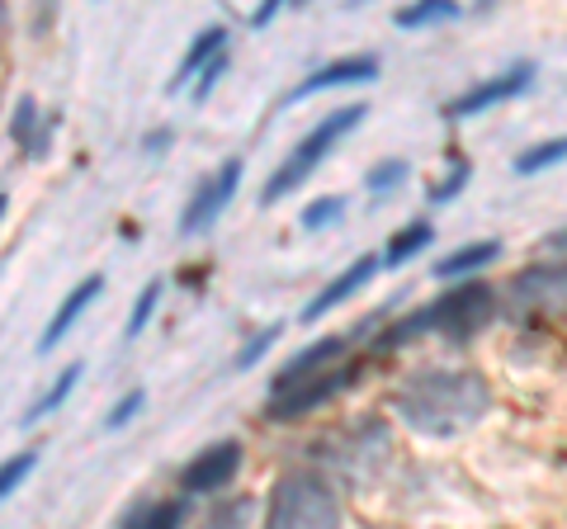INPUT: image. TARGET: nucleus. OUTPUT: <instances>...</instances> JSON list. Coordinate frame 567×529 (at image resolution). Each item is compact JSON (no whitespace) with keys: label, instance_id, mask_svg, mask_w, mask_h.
Listing matches in <instances>:
<instances>
[{"label":"nucleus","instance_id":"nucleus-1","mask_svg":"<svg viewBox=\"0 0 567 529\" xmlns=\"http://www.w3.org/2000/svg\"><path fill=\"white\" fill-rule=\"evenodd\" d=\"M393 412L416 435H464L492 412V387L473 369H416L393 393Z\"/></svg>","mask_w":567,"mask_h":529},{"label":"nucleus","instance_id":"nucleus-3","mask_svg":"<svg viewBox=\"0 0 567 529\" xmlns=\"http://www.w3.org/2000/svg\"><path fill=\"white\" fill-rule=\"evenodd\" d=\"M265 525H275V529H331V525H341V501H336V491L322 473L293 468L275 483L270 506H265Z\"/></svg>","mask_w":567,"mask_h":529},{"label":"nucleus","instance_id":"nucleus-35","mask_svg":"<svg viewBox=\"0 0 567 529\" xmlns=\"http://www.w3.org/2000/svg\"><path fill=\"white\" fill-rule=\"evenodd\" d=\"M289 6H308V0H289Z\"/></svg>","mask_w":567,"mask_h":529},{"label":"nucleus","instance_id":"nucleus-6","mask_svg":"<svg viewBox=\"0 0 567 529\" xmlns=\"http://www.w3.org/2000/svg\"><path fill=\"white\" fill-rule=\"evenodd\" d=\"M354 374H360V369L346 364V369H322V374H308V378H298L289 387H275L265 416H270V421H298V416H308L317 407H327L336 393H346V387L354 383Z\"/></svg>","mask_w":567,"mask_h":529},{"label":"nucleus","instance_id":"nucleus-21","mask_svg":"<svg viewBox=\"0 0 567 529\" xmlns=\"http://www.w3.org/2000/svg\"><path fill=\"white\" fill-rule=\"evenodd\" d=\"M185 516V501H156V506H137V510H128V525H142V529H166V525H175Z\"/></svg>","mask_w":567,"mask_h":529},{"label":"nucleus","instance_id":"nucleus-17","mask_svg":"<svg viewBox=\"0 0 567 529\" xmlns=\"http://www.w3.org/2000/svg\"><path fill=\"white\" fill-rule=\"evenodd\" d=\"M431 241H435V227H431V222H406L402 232H393V241H388L383 264H388V270H398V264H406L412 256H421Z\"/></svg>","mask_w":567,"mask_h":529},{"label":"nucleus","instance_id":"nucleus-31","mask_svg":"<svg viewBox=\"0 0 567 529\" xmlns=\"http://www.w3.org/2000/svg\"><path fill=\"white\" fill-rule=\"evenodd\" d=\"M279 6H284V0H260V10L251 14V24H256V29H265V24H270L275 14H279Z\"/></svg>","mask_w":567,"mask_h":529},{"label":"nucleus","instance_id":"nucleus-16","mask_svg":"<svg viewBox=\"0 0 567 529\" xmlns=\"http://www.w3.org/2000/svg\"><path fill=\"white\" fill-rule=\"evenodd\" d=\"M496 256H502V241H473V246H458L454 256L435 260V279H464L473 270H483V264H492Z\"/></svg>","mask_w":567,"mask_h":529},{"label":"nucleus","instance_id":"nucleus-5","mask_svg":"<svg viewBox=\"0 0 567 529\" xmlns=\"http://www.w3.org/2000/svg\"><path fill=\"white\" fill-rule=\"evenodd\" d=\"M506 308L520 322H567V260H539L511 279Z\"/></svg>","mask_w":567,"mask_h":529},{"label":"nucleus","instance_id":"nucleus-33","mask_svg":"<svg viewBox=\"0 0 567 529\" xmlns=\"http://www.w3.org/2000/svg\"><path fill=\"white\" fill-rule=\"evenodd\" d=\"M548 246H554V251H567V232H554V237H548Z\"/></svg>","mask_w":567,"mask_h":529},{"label":"nucleus","instance_id":"nucleus-27","mask_svg":"<svg viewBox=\"0 0 567 529\" xmlns=\"http://www.w3.org/2000/svg\"><path fill=\"white\" fill-rule=\"evenodd\" d=\"M279 336H284V322H275V326L256 331V341L237 350V369H251V364H260V355H265V350H270V345H275Z\"/></svg>","mask_w":567,"mask_h":529},{"label":"nucleus","instance_id":"nucleus-18","mask_svg":"<svg viewBox=\"0 0 567 529\" xmlns=\"http://www.w3.org/2000/svg\"><path fill=\"white\" fill-rule=\"evenodd\" d=\"M81 374H85V369H81V364H71V369H62V378H58V383H52V387H48V393H43V397H39V402H33V407H29L24 416H20V426H39V421H43V416H52V412H58V407H62V402L71 397V387H76V383H81Z\"/></svg>","mask_w":567,"mask_h":529},{"label":"nucleus","instance_id":"nucleus-26","mask_svg":"<svg viewBox=\"0 0 567 529\" xmlns=\"http://www.w3.org/2000/svg\"><path fill=\"white\" fill-rule=\"evenodd\" d=\"M43 128V123H39V104H33L29 95L20 100V104H14V118H10V137H14V143H20L24 152H29V143H33V133H39Z\"/></svg>","mask_w":567,"mask_h":529},{"label":"nucleus","instance_id":"nucleus-13","mask_svg":"<svg viewBox=\"0 0 567 529\" xmlns=\"http://www.w3.org/2000/svg\"><path fill=\"white\" fill-rule=\"evenodd\" d=\"M346 336H322V341H312V345H303L293 360H284V369L275 374V383H270V393L275 387H289V383H298V378H308V374H322V369H331L336 360L346 355Z\"/></svg>","mask_w":567,"mask_h":529},{"label":"nucleus","instance_id":"nucleus-12","mask_svg":"<svg viewBox=\"0 0 567 529\" xmlns=\"http://www.w3.org/2000/svg\"><path fill=\"white\" fill-rule=\"evenodd\" d=\"M100 293H104V274H91V279H81V284H76V289H71V293L62 298V308L52 312V322H48L43 341H39V355H48V350H58V345L66 341V331L81 322V312L91 308Z\"/></svg>","mask_w":567,"mask_h":529},{"label":"nucleus","instance_id":"nucleus-4","mask_svg":"<svg viewBox=\"0 0 567 529\" xmlns=\"http://www.w3.org/2000/svg\"><path fill=\"white\" fill-rule=\"evenodd\" d=\"M364 114H369V104H341V110H331V114H322V123L298 143L293 152H289V162H284L275 175H270V185L260 189V204H279L284 194H293L298 185L308 180V175L317 170L331 156V147L341 143V137H350L354 128L364 123Z\"/></svg>","mask_w":567,"mask_h":529},{"label":"nucleus","instance_id":"nucleus-10","mask_svg":"<svg viewBox=\"0 0 567 529\" xmlns=\"http://www.w3.org/2000/svg\"><path fill=\"white\" fill-rule=\"evenodd\" d=\"M360 81H379V58H374V52H364V58H336V62H327L322 72H312L289 100H308V95L336 91V85H360Z\"/></svg>","mask_w":567,"mask_h":529},{"label":"nucleus","instance_id":"nucleus-25","mask_svg":"<svg viewBox=\"0 0 567 529\" xmlns=\"http://www.w3.org/2000/svg\"><path fill=\"white\" fill-rule=\"evenodd\" d=\"M156 298H162V279H152V284L137 293V303H133V312H128V341H137L142 331H147L152 312H156Z\"/></svg>","mask_w":567,"mask_h":529},{"label":"nucleus","instance_id":"nucleus-34","mask_svg":"<svg viewBox=\"0 0 567 529\" xmlns=\"http://www.w3.org/2000/svg\"><path fill=\"white\" fill-rule=\"evenodd\" d=\"M6 208H10V199H6V194H0V218H6Z\"/></svg>","mask_w":567,"mask_h":529},{"label":"nucleus","instance_id":"nucleus-30","mask_svg":"<svg viewBox=\"0 0 567 529\" xmlns=\"http://www.w3.org/2000/svg\"><path fill=\"white\" fill-rule=\"evenodd\" d=\"M166 143H175V133H171V128H152L147 137H142V147H147L152 156H156V152H166Z\"/></svg>","mask_w":567,"mask_h":529},{"label":"nucleus","instance_id":"nucleus-9","mask_svg":"<svg viewBox=\"0 0 567 529\" xmlns=\"http://www.w3.org/2000/svg\"><path fill=\"white\" fill-rule=\"evenodd\" d=\"M529 81H535V66H529V62H516L511 72L492 76V81H483V85H473V91H464L458 100H450V104H445V118H473V114L492 110V104L516 100V95L529 91Z\"/></svg>","mask_w":567,"mask_h":529},{"label":"nucleus","instance_id":"nucleus-19","mask_svg":"<svg viewBox=\"0 0 567 529\" xmlns=\"http://www.w3.org/2000/svg\"><path fill=\"white\" fill-rule=\"evenodd\" d=\"M406 175H412V166L402 162V156H383L379 166H369V175H364V185H369V194H393Z\"/></svg>","mask_w":567,"mask_h":529},{"label":"nucleus","instance_id":"nucleus-24","mask_svg":"<svg viewBox=\"0 0 567 529\" xmlns=\"http://www.w3.org/2000/svg\"><path fill=\"white\" fill-rule=\"evenodd\" d=\"M341 214H346V199H341V194H327V199H312L303 208V227H308V232H322V227H331Z\"/></svg>","mask_w":567,"mask_h":529},{"label":"nucleus","instance_id":"nucleus-14","mask_svg":"<svg viewBox=\"0 0 567 529\" xmlns=\"http://www.w3.org/2000/svg\"><path fill=\"white\" fill-rule=\"evenodd\" d=\"M227 48V29H218V24H213V29H204V33H194V43H189V52H185V58H181V72H171V81H166V91L175 95V91H185V85L194 81V76H199L204 72V66L213 62V58H218V52Z\"/></svg>","mask_w":567,"mask_h":529},{"label":"nucleus","instance_id":"nucleus-7","mask_svg":"<svg viewBox=\"0 0 567 529\" xmlns=\"http://www.w3.org/2000/svg\"><path fill=\"white\" fill-rule=\"evenodd\" d=\"M241 170H246V166L233 156V162L218 166V175H213V180H204L199 189H194V199L185 204V214H181V232H185V237H199V232H208V227L223 218V208L233 204V194H237V185H241Z\"/></svg>","mask_w":567,"mask_h":529},{"label":"nucleus","instance_id":"nucleus-32","mask_svg":"<svg viewBox=\"0 0 567 529\" xmlns=\"http://www.w3.org/2000/svg\"><path fill=\"white\" fill-rule=\"evenodd\" d=\"M52 6H58V0H39V20H33V29H39V33L52 24Z\"/></svg>","mask_w":567,"mask_h":529},{"label":"nucleus","instance_id":"nucleus-22","mask_svg":"<svg viewBox=\"0 0 567 529\" xmlns=\"http://www.w3.org/2000/svg\"><path fill=\"white\" fill-rule=\"evenodd\" d=\"M468 180H473V162H454L450 175H440V180L425 189V194H431V204H450V199H458V194H464Z\"/></svg>","mask_w":567,"mask_h":529},{"label":"nucleus","instance_id":"nucleus-2","mask_svg":"<svg viewBox=\"0 0 567 529\" xmlns=\"http://www.w3.org/2000/svg\"><path fill=\"white\" fill-rule=\"evenodd\" d=\"M492 317H496V293L487 284H473L468 279V284L450 289L445 298H435L431 308H421L412 317H402V322H393L374 345L379 350H398L406 341H416L421 331H435V336H445V341H473Z\"/></svg>","mask_w":567,"mask_h":529},{"label":"nucleus","instance_id":"nucleus-15","mask_svg":"<svg viewBox=\"0 0 567 529\" xmlns=\"http://www.w3.org/2000/svg\"><path fill=\"white\" fill-rule=\"evenodd\" d=\"M464 14V6L458 0H412V6H402L393 14V24L406 29V33H416V29H435V24H450Z\"/></svg>","mask_w":567,"mask_h":529},{"label":"nucleus","instance_id":"nucleus-23","mask_svg":"<svg viewBox=\"0 0 567 529\" xmlns=\"http://www.w3.org/2000/svg\"><path fill=\"white\" fill-rule=\"evenodd\" d=\"M33 468H39V454H33V449H24V454H10L6 464H0V501H6L10 491L20 487Z\"/></svg>","mask_w":567,"mask_h":529},{"label":"nucleus","instance_id":"nucleus-28","mask_svg":"<svg viewBox=\"0 0 567 529\" xmlns=\"http://www.w3.org/2000/svg\"><path fill=\"white\" fill-rule=\"evenodd\" d=\"M223 72H227V48H223V52H218V58H213V62L204 66V72H199V76H194V91H189V95H194V104H204V100L213 95V85H218V81H223Z\"/></svg>","mask_w":567,"mask_h":529},{"label":"nucleus","instance_id":"nucleus-20","mask_svg":"<svg viewBox=\"0 0 567 529\" xmlns=\"http://www.w3.org/2000/svg\"><path fill=\"white\" fill-rule=\"evenodd\" d=\"M567 162V137H554V143H539V147H529L516 156V170L520 175H535V170H548V166H558Z\"/></svg>","mask_w":567,"mask_h":529},{"label":"nucleus","instance_id":"nucleus-8","mask_svg":"<svg viewBox=\"0 0 567 529\" xmlns=\"http://www.w3.org/2000/svg\"><path fill=\"white\" fill-rule=\"evenodd\" d=\"M237 473H241V445L237 439H218V445L194 454L181 468V491L185 497H213V491H223Z\"/></svg>","mask_w":567,"mask_h":529},{"label":"nucleus","instance_id":"nucleus-29","mask_svg":"<svg viewBox=\"0 0 567 529\" xmlns=\"http://www.w3.org/2000/svg\"><path fill=\"white\" fill-rule=\"evenodd\" d=\"M142 402H147V393H142V387H133V393L123 397L110 416H104V431H123V426H128V421L142 412Z\"/></svg>","mask_w":567,"mask_h":529},{"label":"nucleus","instance_id":"nucleus-11","mask_svg":"<svg viewBox=\"0 0 567 529\" xmlns=\"http://www.w3.org/2000/svg\"><path fill=\"white\" fill-rule=\"evenodd\" d=\"M379 256H360V260H354L350 264V270H341V274H336L331 279V284L322 289V293H317L312 298V303L303 308V322H317V317H322V312H331V308H341L346 303V298H354V293H360L364 284H369V279H374L379 274Z\"/></svg>","mask_w":567,"mask_h":529}]
</instances>
